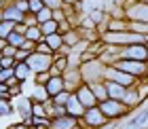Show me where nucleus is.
<instances>
[{"label":"nucleus","instance_id":"1","mask_svg":"<svg viewBox=\"0 0 148 129\" xmlns=\"http://www.w3.org/2000/svg\"><path fill=\"white\" fill-rule=\"evenodd\" d=\"M106 43L112 45H133V43H144V34L131 32V30H121V32H106L104 34Z\"/></svg>","mask_w":148,"mask_h":129},{"label":"nucleus","instance_id":"2","mask_svg":"<svg viewBox=\"0 0 148 129\" xmlns=\"http://www.w3.org/2000/svg\"><path fill=\"white\" fill-rule=\"evenodd\" d=\"M114 59H138V62H146V59H148L146 43H133V45H127L123 51H119V55H114Z\"/></svg>","mask_w":148,"mask_h":129},{"label":"nucleus","instance_id":"3","mask_svg":"<svg viewBox=\"0 0 148 129\" xmlns=\"http://www.w3.org/2000/svg\"><path fill=\"white\" fill-rule=\"evenodd\" d=\"M97 108L104 112V117H106V119H108V117L116 119V117H123V114L127 112V106L123 104V102H121V99H112V97H106Z\"/></svg>","mask_w":148,"mask_h":129},{"label":"nucleus","instance_id":"4","mask_svg":"<svg viewBox=\"0 0 148 129\" xmlns=\"http://www.w3.org/2000/svg\"><path fill=\"white\" fill-rule=\"evenodd\" d=\"M25 64L30 66L32 72H45V70H49V68H51L53 59H51V55H47V53H38V51H34V53H30V55H28Z\"/></svg>","mask_w":148,"mask_h":129},{"label":"nucleus","instance_id":"5","mask_svg":"<svg viewBox=\"0 0 148 129\" xmlns=\"http://www.w3.org/2000/svg\"><path fill=\"white\" fill-rule=\"evenodd\" d=\"M112 66L127 72V74H131V76H142L146 72V62H138V59H116Z\"/></svg>","mask_w":148,"mask_h":129},{"label":"nucleus","instance_id":"6","mask_svg":"<svg viewBox=\"0 0 148 129\" xmlns=\"http://www.w3.org/2000/svg\"><path fill=\"white\" fill-rule=\"evenodd\" d=\"M106 78L114 80V83H119V85H123V87H129V85H133V80H136V76H131V74L119 70V68H114V66H110L108 70H106Z\"/></svg>","mask_w":148,"mask_h":129},{"label":"nucleus","instance_id":"7","mask_svg":"<svg viewBox=\"0 0 148 129\" xmlns=\"http://www.w3.org/2000/svg\"><path fill=\"white\" fill-rule=\"evenodd\" d=\"M83 119H85V123L89 125V127H104L106 125V117H104V112L99 110L97 106L87 108L85 114H83Z\"/></svg>","mask_w":148,"mask_h":129},{"label":"nucleus","instance_id":"8","mask_svg":"<svg viewBox=\"0 0 148 129\" xmlns=\"http://www.w3.org/2000/svg\"><path fill=\"white\" fill-rule=\"evenodd\" d=\"M127 17L131 21H148V2H140L127 9Z\"/></svg>","mask_w":148,"mask_h":129},{"label":"nucleus","instance_id":"9","mask_svg":"<svg viewBox=\"0 0 148 129\" xmlns=\"http://www.w3.org/2000/svg\"><path fill=\"white\" fill-rule=\"evenodd\" d=\"M64 108H66V114H70V117H74V119L83 117L85 110H87V108L80 104V99H78L76 95H72V93H70V97H68V102H66Z\"/></svg>","mask_w":148,"mask_h":129},{"label":"nucleus","instance_id":"10","mask_svg":"<svg viewBox=\"0 0 148 129\" xmlns=\"http://www.w3.org/2000/svg\"><path fill=\"white\" fill-rule=\"evenodd\" d=\"M104 87H106V93H108V97H112V99H123L125 91H127V87L114 83V80H106Z\"/></svg>","mask_w":148,"mask_h":129},{"label":"nucleus","instance_id":"11","mask_svg":"<svg viewBox=\"0 0 148 129\" xmlns=\"http://www.w3.org/2000/svg\"><path fill=\"white\" fill-rule=\"evenodd\" d=\"M47 93H49V97H53V95H57L59 91H64V78L59 76V74H53V76L47 80Z\"/></svg>","mask_w":148,"mask_h":129},{"label":"nucleus","instance_id":"12","mask_svg":"<svg viewBox=\"0 0 148 129\" xmlns=\"http://www.w3.org/2000/svg\"><path fill=\"white\" fill-rule=\"evenodd\" d=\"M2 17L6 19V21H13V23H19V21H23V13L19 11L15 4H9V6H4V11H2Z\"/></svg>","mask_w":148,"mask_h":129},{"label":"nucleus","instance_id":"13","mask_svg":"<svg viewBox=\"0 0 148 129\" xmlns=\"http://www.w3.org/2000/svg\"><path fill=\"white\" fill-rule=\"evenodd\" d=\"M76 97L80 99V104H83L85 108L95 106V95H93V91L89 89V87H80V89H78V93H76Z\"/></svg>","mask_w":148,"mask_h":129},{"label":"nucleus","instance_id":"14","mask_svg":"<svg viewBox=\"0 0 148 129\" xmlns=\"http://www.w3.org/2000/svg\"><path fill=\"white\" fill-rule=\"evenodd\" d=\"M23 36L28 40H32V43H38V40H42V32H40L38 25H25Z\"/></svg>","mask_w":148,"mask_h":129},{"label":"nucleus","instance_id":"15","mask_svg":"<svg viewBox=\"0 0 148 129\" xmlns=\"http://www.w3.org/2000/svg\"><path fill=\"white\" fill-rule=\"evenodd\" d=\"M146 121H148V108H146V110H142V112H140L138 117L133 119V121H131V123L127 125L125 129H142V127L146 125Z\"/></svg>","mask_w":148,"mask_h":129},{"label":"nucleus","instance_id":"16","mask_svg":"<svg viewBox=\"0 0 148 129\" xmlns=\"http://www.w3.org/2000/svg\"><path fill=\"white\" fill-rule=\"evenodd\" d=\"M45 43L49 45L53 51H57V49H62V47H64V40H62V36H59L57 32H53V34H47V36H45Z\"/></svg>","mask_w":148,"mask_h":129},{"label":"nucleus","instance_id":"17","mask_svg":"<svg viewBox=\"0 0 148 129\" xmlns=\"http://www.w3.org/2000/svg\"><path fill=\"white\" fill-rule=\"evenodd\" d=\"M30 66L28 64H25V62H19L17 66H15V70H13V74H15V78L17 80H25V78H28L30 76Z\"/></svg>","mask_w":148,"mask_h":129},{"label":"nucleus","instance_id":"18","mask_svg":"<svg viewBox=\"0 0 148 129\" xmlns=\"http://www.w3.org/2000/svg\"><path fill=\"white\" fill-rule=\"evenodd\" d=\"M4 40H6V43H9L11 47H15V49H19V47H21V45H23V40H25V36H23V34H21V32H17V30H13V32H11V34H9V36H6Z\"/></svg>","mask_w":148,"mask_h":129},{"label":"nucleus","instance_id":"19","mask_svg":"<svg viewBox=\"0 0 148 129\" xmlns=\"http://www.w3.org/2000/svg\"><path fill=\"white\" fill-rule=\"evenodd\" d=\"M38 28H40V32H42V36H47V34H53V32H57V30H59V23L55 21V19H49V21H42V23H38Z\"/></svg>","mask_w":148,"mask_h":129},{"label":"nucleus","instance_id":"20","mask_svg":"<svg viewBox=\"0 0 148 129\" xmlns=\"http://www.w3.org/2000/svg\"><path fill=\"white\" fill-rule=\"evenodd\" d=\"M74 121H76V119L70 117V114H68V117H59V119H55V125H53V127H55V129H74Z\"/></svg>","mask_w":148,"mask_h":129},{"label":"nucleus","instance_id":"21","mask_svg":"<svg viewBox=\"0 0 148 129\" xmlns=\"http://www.w3.org/2000/svg\"><path fill=\"white\" fill-rule=\"evenodd\" d=\"M49 19H53V11L49 9V6H42L38 13H36V23H42V21H49Z\"/></svg>","mask_w":148,"mask_h":129},{"label":"nucleus","instance_id":"22","mask_svg":"<svg viewBox=\"0 0 148 129\" xmlns=\"http://www.w3.org/2000/svg\"><path fill=\"white\" fill-rule=\"evenodd\" d=\"M13 30H15V23H13V21H6V19L0 21V38H6Z\"/></svg>","mask_w":148,"mask_h":129},{"label":"nucleus","instance_id":"23","mask_svg":"<svg viewBox=\"0 0 148 129\" xmlns=\"http://www.w3.org/2000/svg\"><path fill=\"white\" fill-rule=\"evenodd\" d=\"M91 91H93V95H95V99H106V97H108V93H106V87L104 85H93L91 87Z\"/></svg>","mask_w":148,"mask_h":129},{"label":"nucleus","instance_id":"24","mask_svg":"<svg viewBox=\"0 0 148 129\" xmlns=\"http://www.w3.org/2000/svg\"><path fill=\"white\" fill-rule=\"evenodd\" d=\"M68 97H70V91H59L57 95H53V102H55V106H66V102H68Z\"/></svg>","mask_w":148,"mask_h":129},{"label":"nucleus","instance_id":"25","mask_svg":"<svg viewBox=\"0 0 148 129\" xmlns=\"http://www.w3.org/2000/svg\"><path fill=\"white\" fill-rule=\"evenodd\" d=\"M42 6H45L42 0H28V11H30V13H34V15H36L40 9H42Z\"/></svg>","mask_w":148,"mask_h":129},{"label":"nucleus","instance_id":"26","mask_svg":"<svg viewBox=\"0 0 148 129\" xmlns=\"http://www.w3.org/2000/svg\"><path fill=\"white\" fill-rule=\"evenodd\" d=\"M76 34H74V32H66L64 34V36H62V40H64V45H68V47H74V45H76Z\"/></svg>","mask_w":148,"mask_h":129},{"label":"nucleus","instance_id":"27","mask_svg":"<svg viewBox=\"0 0 148 129\" xmlns=\"http://www.w3.org/2000/svg\"><path fill=\"white\" fill-rule=\"evenodd\" d=\"M36 51L38 53H47V55H53V49L47 43H42V40H38V43H36Z\"/></svg>","mask_w":148,"mask_h":129},{"label":"nucleus","instance_id":"28","mask_svg":"<svg viewBox=\"0 0 148 129\" xmlns=\"http://www.w3.org/2000/svg\"><path fill=\"white\" fill-rule=\"evenodd\" d=\"M30 55V51H25V49H15V55H13V59H17V62H25Z\"/></svg>","mask_w":148,"mask_h":129},{"label":"nucleus","instance_id":"29","mask_svg":"<svg viewBox=\"0 0 148 129\" xmlns=\"http://www.w3.org/2000/svg\"><path fill=\"white\" fill-rule=\"evenodd\" d=\"M11 76H13V68H2L0 70V83H6Z\"/></svg>","mask_w":148,"mask_h":129},{"label":"nucleus","instance_id":"30","mask_svg":"<svg viewBox=\"0 0 148 129\" xmlns=\"http://www.w3.org/2000/svg\"><path fill=\"white\" fill-rule=\"evenodd\" d=\"M11 110H13L11 104H9V102H6L4 97H0V114H9Z\"/></svg>","mask_w":148,"mask_h":129},{"label":"nucleus","instance_id":"31","mask_svg":"<svg viewBox=\"0 0 148 129\" xmlns=\"http://www.w3.org/2000/svg\"><path fill=\"white\" fill-rule=\"evenodd\" d=\"M42 2H45V6H49L51 11H55V9H59V6H62L64 0H42Z\"/></svg>","mask_w":148,"mask_h":129},{"label":"nucleus","instance_id":"32","mask_svg":"<svg viewBox=\"0 0 148 129\" xmlns=\"http://www.w3.org/2000/svg\"><path fill=\"white\" fill-rule=\"evenodd\" d=\"M34 95L38 97V99H47V97H49V93H47V89H45V87H36V91H34Z\"/></svg>","mask_w":148,"mask_h":129},{"label":"nucleus","instance_id":"33","mask_svg":"<svg viewBox=\"0 0 148 129\" xmlns=\"http://www.w3.org/2000/svg\"><path fill=\"white\" fill-rule=\"evenodd\" d=\"M0 68H13V57H0Z\"/></svg>","mask_w":148,"mask_h":129},{"label":"nucleus","instance_id":"34","mask_svg":"<svg viewBox=\"0 0 148 129\" xmlns=\"http://www.w3.org/2000/svg\"><path fill=\"white\" fill-rule=\"evenodd\" d=\"M15 6H17V9L21 11V13H25V11H28V0H17Z\"/></svg>","mask_w":148,"mask_h":129},{"label":"nucleus","instance_id":"35","mask_svg":"<svg viewBox=\"0 0 148 129\" xmlns=\"http://www.w3.org/2000/svg\"><path fill=\"white\" fill-rule=\"evenodd\" d=\"M49 78H51L49 74H42V72H38V83H47Z\"/></svg>","mask_w":148,"mask_h":129},{"label":"nucleus","instance_id":"36","mask_svg":"<svg viewBox=\"0 0 148 129\" xmlns=\"http://www.w3.org/2000/svg\"><path fill=\"white\" fill-rule=\"evenodd\" d=\"M34 125H47V119H40V117H36L34 121H32Z\"/></svg>","mask_w":148,"mask_h":129},{"label":"nucleus","instance_id":"37","mask_svg":"<svg viewBox=\"0 0 148 129\" xmlns=\"http://www.w3.org/2000/svg\"><path fill=\"white\" fill-rule=\"evenodd\" d=\"M55 64H57V68H66V64H68V62H66V59H57Z\"/></svg>","mask_w":148,"mask_h":129},{"label":"nucleus","instance_id":"38","mask_svg":"<svg viewBox=\"0 0 148 129\" xmlns=\"http://www.w3.org/2000/svg\"><path fill=\"white\" fill-rule=\"evenodd\" d=\"M34 112H36V117H40V114H42L45 110H42V108H40V106H34Z\"/></svg>","mask_w":148,"mask_h":129},{"label":"nucleus","instance_id":"39","mask_svg":"<svg viewBox=\"0 0 148 129\" xmlns=\"http://www.w3.org/2000/svg\"><path fill=\"white\" fill-rule=\"evenodd\" d=\"M4 47H6V40H4V38H0V53H2Z\"/></svg>","mask_w":148,"mask_h":129},{"label":"nucleus","instance_id":"40","mask_svg":"<svg viewBox=\"0 0 148 129\" xmlns=\"http://www.w3.org/2000/svg\"><path fill=\"white\" fill-rule=\"evenodd\" d=\"M144 43H148V32L144 34Z\"/></svg>","mask_w":148,"mask_h":129},{"label":"nucleus","instance_id":"41","mask_svg":"<svg viewBox=\"0 0 148 129\" xmlns=\"http://www.w3.org/2000/svg\"><path fill=\"white\" fill-rule=\"evenodd\" d=\"M146 49H148V43H146Z\"/></svg>","mask_w":148,"mask_h":129},{"label":"nucleus","instance_id":"42","mask_svg":"<svg viewBox=\"0 0 148 129\" xmlns=\"http://www.w3.org/2000/svg\"><path fill=\"white\" fill-rule=\"evenodd\" d=\"M0 4H2V0H0Z\"/></svg>","mask_w":148,"mask_h":129}]
</instances>
